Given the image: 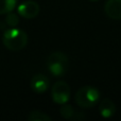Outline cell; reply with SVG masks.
Returning a JSON list of instances; mask_svg holds the SVG:
<instances>
[{"instance_id": "1", "label": "cell", "mask_w": 121, "mask_h": 121, "mask_svg": "<svg viewBox=\"0 0 121 121\" xmlns=\"http://www.w3.org/2000/svg\"><path fill=\"white\" fill-rule=\"evenodd\" d=\"M2 43L4 47L11 51H20L27 46L28 35L25 31L16 28L8 29L4 31Z\"/></svg>"}, {"instance_id": "13", "label": "cell", "mask_w": 121, "mask_h": 121, "mask_svg": "<svg viewBox=\"0 0 121 121\" xmlns=\"http://www.w3.org/2000/svg\"><path fill=\"white\" fill-rule=\"evenodd\" d=\"M89 1H92V2H95V1H98V0H89Z\"/></svg>"}, {"instance_id": "4", "label": "cell", "mask_w": 121, "mask_h": 121, "mask_svg": "<svg viewBox=\"0 0 121 121\" xmlns=\"http://www.w3.org/2000/svg\"><path fill=\"white\" fill-rule=\"evenodd\" d=\"M52 100L56 104H64L69 101L70 98V87L64 81H57L54 83L51 89Z\"/></svg>"}, {"instance_id": "12", "label": "cell", "mask_w": 121, "mask_h": 121, "mask_svg": "<svg viewBox=\"0 0 121 121\" xmlns=\"http://www.w3.org/2000/svg\"><path fill=\"white\" fill-rule=\"evenodd\" d=\"M5 23H6V26H9V27L15 28L19 23L18 15L14 14V13H12V12L8 13V14H6V17H5Z\"/></svg>"}, {"instance_id": "3", "label": "cell", "mask_w": 121, "mask_h": 121, "mask_svg": "<svg viewBox=\"0 0 121 121\" xmlns=\"http://www.w3.org/2000/svg\"><path fill=\"white\" fill-rule=\"evenodd\" d=\"M68 57L60 51L51 53L47 59V68L54 77H62L68 70Z\"/></svg>"}, {"instance_id": "6", "label": "cell", "mask_w": 121, "mask_h": 121, "mask_svg": "<svg viewBox=\"0 0 121 121\" xmlns=\"http://www.w3.org/2000/svg\"><path fill=\"white\" fill-rule=\"evenodd\" d=\"M32 90L36 94H43L45 92L49 87V79L43 73H37L33 75L30 82Z\"/></svg>"}, {"instance_id": "8", "label": "cell", "mask_w": 121, "mask_h": 121, "mask_svg": "<svg viewBox=\"0 0 121 121\" xmlns=\"http://www.w3.org/2000/svg\"><path fill=\"white\" fill-rule=\"evenodd\" d=\"M99 112L103 118H111L116 112L115 103L111 99H104L99 106Z\"/></svg>"}, {"instance_id": "2", "label": "cell", "mask_w": 121, "mask_h": 121, "mask_svg": "<svg viewBox=\"0 0 121 121\" xmlns=\"http://www.w3.org/2000/svg\"><path fill=\"white\" fill-rule=\"evenodd\" d=\"M99 98H100V92L94 86H83L78 90L74 96L75 103L83 108H90L95 106Z\"/></svg>"}, {"instance_id": "9", "label": "cell", "mask_w": 121, "mask_h": 121, "mask_svg": "<svg viewBox=\"0 0 121 121\" xmlns=\"http://www.w3.org/2000/svg\"><path fill=\"white\" fill-rule=\"evenodd\" d=\"M17 0H0V15L12 12L15 9Z\"/></svg>"}, {"instance_id": "11", "label": "cell", "mask_w": 121, "mask_h": 121, "mask_svg": "<svg viewBox=\"0 0 121 121\" xmlns=\"http://www.w3.org/2000/svg\"><path fill=\"white\" fill-rule=\"evenodd\" d=\"M60 112L62 117L65 118V119H74L75 113H74V111H73V107L71 106L70 104H67V103L62 104Z\"/></svg>"}, {"instance_id": "5", "label": "cell", "mask_w": 121, "mask_h": 121, "mask_svg": "<svg viewBox=\"0 0 121 121\" xmlns=\"http://www.w3.org/2000/svg\"><path fill=\"white\" fill-rule=\"evenodd\" d=\"M17 12H18V15H20L23 18L33 19L39 13V5L37 2L33 0H27L19 4L17 8Z\"/></svg>"}, {"instance_id": "7", "label": "cell", "mask_w": 121, "mask_h": 121, "mask_svg": "<svg viewBox=\"0 0 121 121\" xmlns=\"http://www.w3.org/2000/svg\"><path fill=\"white\" fill-rule=\"evenodd\" d=\"M105 14L113 20L121 19V0H107L104 6Z\"/></svg>"}, {"instance_id": "10", "label": "cell", "mask_w": 121, "mask_h": 121, "mask_svg": "<svg viewBox=\"0 0 121 121\" xmlns=\"http://www.w3.org/2000/svg\"><path fill=\"white\" fill-rule=\"evenodd\" d=\"M29 121H51V117L39 111H33L28 115Z\"/></svg>"}]
</instances>
